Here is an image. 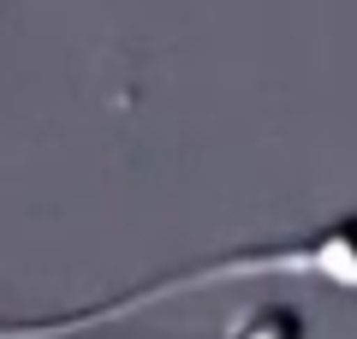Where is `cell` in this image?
<instances>
[{"instance_id":"cell-2","label":"cell","mask_w":357,"mask_h":339,"mask_svg":"<svg viewBox=\"0 0 357 339\" xmlns=\"http://www.w3.org/2000/svg\"><path fill=\"white\" fill-rule=\"evenodd\" d=\"M220 339H310V327H304V310L298 303H256Z\"/></svg>"},{"instance_id":"cell-1","label":"cell","mask_w":357,"mask_h":339,"mask_svg":"<svg viewBox=\"0 0 357 339\" xmlns=\"http://www.w3.org/2000/svg\"><path fill=\"white\" fill-rule=\"evenodd\" d=\"M262 274H292V280H321V286L357 292V209L333 214L328 226H316L304 239L244 244V250H232V256H208V262L173 268V274L143 280V286H131V292H114V298H102V303H77V310H60V315H30V322L0 315V339H72V333H89V327H102V322L137 315V310H149V303L185 298V292H208V286H232V280H262Z\"/></svg>"}]
</instances>
